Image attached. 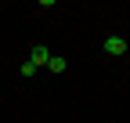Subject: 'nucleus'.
<instances>
[{
    "label": "nucleus",
    "mask_w": 130,
    "mask_h": 123,
    "mask_svg": "<svg viewBox=\"0 0 130 123\" xmlns=\"http://www.w3.org/2000/svg\"><path fill=\"white\" fill-rule=\"evenodd\" d=\"M105 54H112V58L126 54V40H123V36H108V40H105Z\"/></svg>",
    "instance_id": "f257e3e1"
},
{
    "label": "nucleus",
    "mask_w": 130,
    "mask_h": 123,
    "mask_svg": "<svg viewBox=\"0 0 130 123\" xmlns=\"http://www.w3.org/2000/svg\"><path fill=\"white\" fill-rule=\"evenodd\" d=\"M29 62H32V65H36V69H40V65H47V62H51V51H47V47H43V43H36V47H32V51H29Z\"/></svg>",
    "instance_id": "f03ea898"
},
{
    "label": "nucleus",
    "mask_w": 130,
    "mask_h": 123,
    "mask_svg": "<svg viewBox=\"0 0 130 123\" xmlns=\"http://www.w3.org/2000/svg\"><path fill=\"white\" fill-rule=\"evenodd\" d=\"M43 69H51V72H65L69 65H65V58H61V54H51V62H47Z\"/></svg>",
    "instance_id": "7ed1b4c3"
}]
</instances>
